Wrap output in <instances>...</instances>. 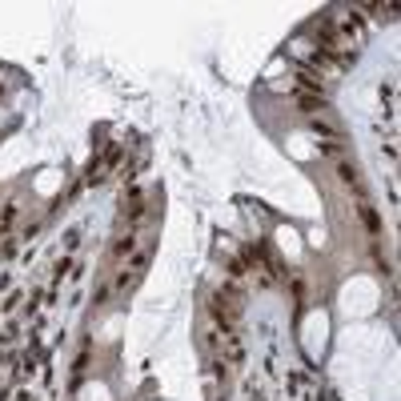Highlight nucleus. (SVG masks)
Returning <instances> with one entry per match:
<instances>
[{
	"label": "nucleus",
	"instance_id": "nucleus-1",
	"mask_svg": "<svg viewBox=\"0 0 401 401\" xmlns=\"http://www.w3.org/2000/svg\"><path fill=\"white\" fill-rule=\"evenodd\" d=\"M237 313H241V301H229V297H221V293L213 297V317H217L225 329H233L237 325Z\"/></svg>",
	"mask_w": 401,
	"mask_h": 401
},
{
	"label": "nucleus",
	"instance_id": "nucleus-2",
	"mask_svg": "<svg viewBox=\"0 0 401 401\" xmlns=\"http://www.w3.org/2000/svg\"><path fill=\"white\" fill-rule=\"evenodd\" d=\"M337 173H341V181H349V185H357V169L349 165V161H341V165H337Z\"/></svg>",
	"mask_w": 401,
	"mask_h": 401
}]
</instances>
